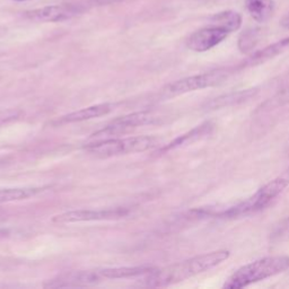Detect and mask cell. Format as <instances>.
I'll return each instance as SVG.
<instances>
[{
	"mask_svg": "<svg viewBox=\"0 0 289 289\" xmlns=\"http://www.w3.org/2000/svg\"><path fill=\"white\" fill-rule=\"evenodd\" d=\"M227 250H218L210 253L202 254L188 259L182 262L171 264L161 269H154L145 276L144 282L148 287H165L174 285L189 278L198 276L200 273L210 270L229 258Z\"/></svg>",
	"mask_w": 289,
	"mask_h": 289,
	"instance_id": "1",
	"label": "cell"
},
{
	"mask_svg": "<svg viewBox=\"0 0 289 289\" xmlns=\"http://www.w3.org/2000/svg\"><path fill=\"white\" fill-rule=\"evenodd\" d=\"M289 268V257L276 256L259 259L237 269L224 283V288L239 289L277 276Z\"/></svg>",
	"mask_w": 289,
	"mask_h": 289,
	"instance_id": "2",
	"label": "cell"
},
{
	"mask_svg": "<svg viewBox=\"0 0 289 289\" xmlns=\"http://www.w3.org/2000/svg\"><path fill=\"white\" fill-rule=\"evenodd\" d=\"M159 140L156 137L139 136L128 138H111L97 143H87L85 151L100 158L114 157L132 153H141L157 147Z\"/></svg>",
	"mask_w": 289,
	"mask_h": 289,
	"instance_id": "3",
	"label": "cell"
},
{
	"mask_svg": "<svg viewBox=\"0 0 289 289\" xmlns=\"http://www.w3.org/2000/svg\"><path fill=\"white\" fill-rule=\"evenodd\" d=\"M289 185V169L285 171L280 176L273 179L270 182L263 185L261 189H259L252 197L246 199L245 201L234 205L232 208H228L225 212L219 214V216L223 217H239L245 216V215L257 213L259 210L266 208L267 205L271 203L275 198H277L283 190Z\"/></svg>",
	"mask_w": 289,
	"mask_h": 289,
	"instance_id": "4",
	"label": "cell"
},
{
	"mask_svg": "<svg viewBox=\"0 0 289 289\" xmlns=\"http://www.w3.org/2000/svg\"><path fill=\"white\" fill-rule=\"evenodd\" d=\"M228 78V72L224 70L209 71L200 75L182 78V79L171 82L164 88V94L168 96H179L190 92L203 90L223 84Z\"/></svg>",
	"mask_w": 289,
	"mask_h": 289,
	"instance_id": "5",
	"label": "cell"
},
{
	"mask_svg": "<svg viewBox=\"0 0 289 289\" xmlns=\"http://www.w3.org/2000/svg\"><path fill=\"white\" fill-rule=\"evenodd\" d=\"M153 120V114L150 112L145 111L117 117V119L112 121L110 125H107L105 128L92 135L91 138L88 139V143H97V141L111 139L120 135H125L127 132L139 128L141 126L150 123Z\"/></svg>",
	"mask_w": 289,
	"mask_h": 289,
	"instance_id": "6",
	"label": "cell"
},
{
	"mask_svg": "<svg viewBox=\"0 0 289 289\" xmlns=\"http://www.w3.org/2000/svg\"><path fill=\"white\" fill-rule=\"evenodd\" d=\"M129 210L125 208L99 209V210H72V212L57 215L52 218L55 224H72L82 222H100V220H115L126 217Z\"/></svg>",
	"mask_w": 289,
	"mask_h": 289,
	"instance_id": "7",
	"label": "cell"
},
{
	"mask_svg": "<svg viewBox=\"0 0 289 289\" xmlns=\"http://www.w3.org/2000/svg\"><path fill=\"white\" fill-rule=\"evenodd\" d=\"M228 34V31L219 26H205L191 34L187 41V47L194 52H205L222 43Z\"/></svg>",
	"mask_w": 289,
	"mask_h": 289,
	"instance_id": "8",
	"label": "cell"
},
{
	"mask_svg": "<svg viewBox=\"0 0 289 289\" xmlns=\"http://www.w3.org/2000/svg\"><path fill=\"white\" fill-rule=\"evenodd\" d=\"M85 11V6L78 4H65V5H53L43 8L35 9V11L26 13L27 17L36 22H63L70 19L76 15Z\"/></svg>",
	"mask_w": 289,
	"mask_h": 289,
	"instance_id": "9",
	"label": "cell"
},
{
	"mask_svg": "<svg viewBox=\"0 0 289 289\" xmlns=\"http://www.w3.org/2000/svg\"><path fill=\"white\" fill-rule=\"evenodd\" d=\"M101 280H103V278L101 277L99 270L73 271L52 279L49 283H46V287H81L94 285Z\"/></svg>",
	"mask_w": 289,
	"mask_h": 289,
	"instance_id": "10",
	"label": "cell"
},
{
	"mask_svg": "<svg viewBox=\"0 0 289 289\" xmlns=\"http://www.w3.org/2000/svg\"><path fill=\"white\" fill-rule=\"evenodd\" d=\"M114 110V104L111 103H104V104H97L93 106L85 107V109L78 110L71 113L63 115L59 117L56 123L57 125H69V123H76V122H82L92 119H96L103 115H106L111 113Z\"/></svg>",
	"mask_w": 289,
	"mask_h": 289,
	"instance_id": "11",
	"label": "cell"
},
{
	"mask_svg": "<svg viewBox=\"0 0 289 289\" xmlns=\"http://www.w3.org/2000/svg\"><path fill=\"white\" fill-rule=\"evenodd\" d=\"M288 49H289V37L283 38L281 41H278L276 43L271 44V46L264 48L261 51L256 52L254 55H252L247 59L244 66L260 65V63L266 62L268 60H270V59H272L273 57L280 55L281 52L288 50Z\"/></svg>",
	"mask_w": 289,
	"mask_h": 289,
	"instance_id": "12",
	"label": "cell"
},
{
	"mask_svg": "<svg viewBox=\"0 0 289 289\" xmlns=\"http://www.w3.org/2000/svg\"><path fill=\"white\" fill-rule=\"evenodd\" d=\"M154 269L155 268L151 267H120L102 269V270H99V272L103 279H125L146 276Z\"/></svg>",
	"mask_w": 289,
	"mask_h": 289,
	"instance_id": "13",
	"label": "cell"
},
{
	"mask_svg": "<svg viewBox=\"0 0 289 289\" xmlns=\"http://www.w3.org/2000/svg\"><path fill=\"white\" fill-rule=\"evenodd\" d=\"M249 14L258 23H266L275 9L272 0H245Z\"/></svg>",
	"mask_w": 289,
	"mask_h": 289,
	"instance_id": "14",
	"label": "cell"
},
{
	"mask_svg": "<svg viewBox=\"0 0 289 289\" xmlns=\"http://www.w3.org/2000/svg\"><path fill=\"white\" fill-rule=\"evenodd\" d=\"M212 25H216L222 28H225L229 33L237 31L242 25V16L236 12L225 11L218 14H215L210 18Z\"/></svg>",
	"mask_w": 289,
	"mask_h": 289,
	"instance_id": "15",
	"label": "cell"
},
{
	"mask_svg": "<svg viewBox=\"0 0 289 289\" xmlns=\"http://www.w3.org/2000/svg\"><path fill=\"white\" fill-rule=\"evenodd\" d=\"M41 188H14L0 190V204L14 201H21L41 193Z\"/></svg>",
	"mask_w": 289,
	"mask_h": 289,
	"instance_id": "16",
	"label": "cell"
},
{
	"mask_svg": "<svg viewBox=\"0 0 289 289\" xmlns=\"http://www.w3.org/2000/svg\"><path fill=\"white\" fill-rule=\"evenodd\" d=\"M259 41V29L250 28L241 34L238 38V49L243 53H247L257 46Z\"/></svg>",
	"mask_w": 289,
	"mask_h": 289,
	"instance_id": "17",
	"label": "cell"
},
{
	"mask_svg": "<svg viewBox=\"0 0 289 289\" xmlns=\"http://www.w3.org/2000/svg\"><path fill=\"white\" fill-rule=\"evenodd\" d=\"M272 102L275 103V105L277 106H283L289 104V86L283 88L279 94H277V96L272 100Z\"/></svg>",
	"mask_w": 289,
	"mask_h": 289,
	"instance_id": "18",
	"label": "cell"
},
{
	"mask_svg": "<svg viewBox=\"0 0 289 289\" xmlns=\"http://www.w3.org/2000/svg\"><path fill=\"white\" fill-rule=\"evenodd\" d=\"M119 0H88V6H103V5H109L112 3H116Z\"/></svg>",
	"mask_w": 289,
	"mask_h": 289,
	"instance_id": "19",
	"label": "cell"
},
{
	"mask_svg": "<svg viewBox=\"0 0 289 289\" xmlns=\"http://www.w3.org/2000/svg\"><path fill=\"white\" fill-rule=\"evenodd\" d=\"M289 233V219L287 220V222L282 225L281 228L279 229V233L278 235H280V234H288Z\"/></svg>",
	"mask_w": 289,
	"mask_h": 289,
	"instance_id": "20",
	"label": "cell"
},
{
	"mask_svg": "<svg viewBox=\"0 0 289 289\" xmlns=\"http://www.w3.org/2000/svg\"><path fill=\"white\" fill-rule=\"evenodd\" d=\"M280 25L283 27V28H287L289 29V14L286 15V16H283L281 18V21H280Z\"/></svg>",
	"mask_w": 289,
	"mask_h": 289,
	"instance_id": "21",
	"label": "cell"
},
{
	"mask_svg": "<svg viewBox=\"0 0 289 289\" xmlns=\"http://www.w3.org/2000/svg\"><path fill=\"white\" fill-rule=\"evenodd\" d=\"M9 229L5 228V227H0V239H4L9 236Z\"/></svg>",
	"mask_w": 289,
	"mask_h": 289,
	"instance_id": "22",
	"label": "cell"
},
{
	"mask_svg": "<svg viewBox=\"0 0 289 289\" xmlns=\"http://www.w3.org/2000/svg\"><path fill=\"white\" fill-rule=\"evenodd\" d=\"M15 2H28V0H15Z\"/></svg>",
	"mask_w": 289,
	"mask_h": 289,
	"instance_id": "23",
	"label": "cell"
}]
</instances>
